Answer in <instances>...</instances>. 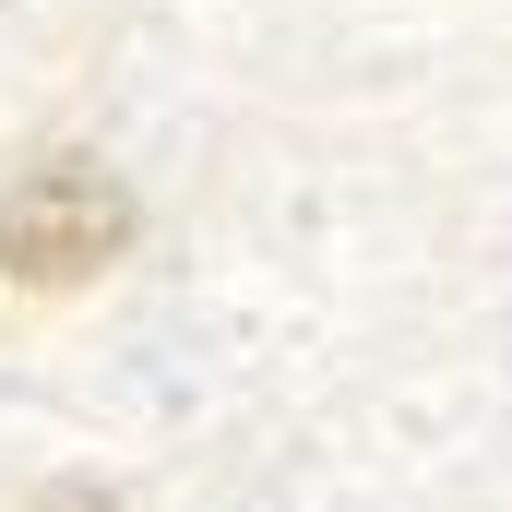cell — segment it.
<instances>
[{"mask_svg": "<svg viewBox=\"0 0 512 512\" xmlns=\"http://www.w3.org/2000/svg\"><path fill=\"white\" fill-rule=\"evenodd\" d=\"M36 512H108V501H96V489H48Z\"/></svg>", "mask_w": 512, "mask_h": 512, "instance_id": "2", "label": "cell"}, {"mask_svg": "<svg viewBox=\"0 0 512 512\" xmlns=\"http://www.w3.org/2000/svg\"><path fill=\"white\" fill-rule=\"evenodd\" d=\"M120 251H131V191L108 167H84V155H60V167L0 191V274L12 286H84Z\"/></svg>", "mask_w": 512, "mask_h": 512, "instance_id": "1", "label": "cell"}]
</instances>
